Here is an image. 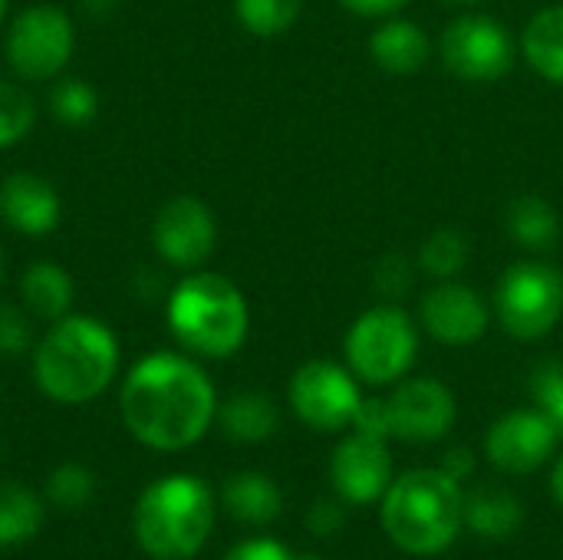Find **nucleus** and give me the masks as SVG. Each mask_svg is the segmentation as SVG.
<instances>
[{"label": "nucleus", "instance_id": "obj_32", "mask_svg": "<svg viewBox=\"0 0 563 560\" xmlns=\"http://www.w3.org/2000/svg\"><path fill=\"white\" fill-rule=\"evenodd\" d=\"M33 347V327L30 317L20 307H0V353L20 356Z\"/></svg>", "mask_w": 563, "mask_h": 560}, {"label": "nucleus", "instance_id": "obj_21", "mask_svg": "<svg viewBox=\"0 0 563 560\" xmlns=\"http://www.w3.org/2000/svg\"><path fill=\"white\" fill-rule=\"evenodd\" d=\"M521 50L538 76L563 86V7H548L525 26Z\"/></svg>", "mask_w": 563, "mask_h": 560}, {"label": "nucleus", "instance_id": "obj_7", "mask_svg": "<svg viewBox=\"0 0 563 560\" xmlns=\"http://www.w3.org/2000/svg\"><path fill=\"white\" fill-rule=\"evenodd\" d=\"M416 327L399 307H373L346 333L350 370L373 386H386L406 376L416 363Z\"/></svg>", "mask_w": 563, "mask_h": 560}, {"label": "nucleus", "instance_id": "obj_17", "mask_svg": "<svg viewBox=\"0 0 563 560\" xmlns=\"http://www.w3.org/2000/svg\"><path fill=\"white\" fill-rule=\"evenodd\" d=\"M429 36L419 23L412 20H389L369 36V53L386 73H416L429 59Z\"/></svg>", "mask_w": 563, "mask_h": 560}, {"label": "nucleus", "instance_id": "obj_30", "mask_svg": "<svg viewBox=\"0 0 563 560\" xmlns=\"http://www.w3.org/2000/svg\"><path fill=\"white\" fill-rule=\"evenodd\" d=\"M531 389L541 403V409L551 416V422L558 426L563 436V363H544L534 370L531 376Z\"/></svg>", "mask_w": 563, "mask_h": 560}, {"label": "nucleus", "instance_id": "obj_22", "mask_svg": "<svg viewBox=\"0 0 563 560\" xmlns=\"http://www.w3.org/2000/svg\"><path fill=\"white\" fill-rule=\"evenodd\" d=\"M508 234L534 254H548L554 251V244L561 241V218L558 211L538 198V195H525L508 208Z\"/></svg>", "mask_w": 563, "mask_h": 560}, {"label": "nucleus", "instance_id": "obj_38", "mask_svg": "<svg viewBox=\"0 0 563 560\" xmlns=\"http://www.w3.org/2000/svg\"><path fill=\"white\" fill-rule=\"evenodd\" d=\"M82 7H86L89 13L102 17V13H112V10L119 7V0H82Z\"/></svg>", "mask_w": 563, "mask_h": 560}, {"label": "nucleus", "instance_id": "obj_6", "mask_svg": "<svg viewBox=\"0 0 563 560\" xmlns=\"http://www.w3.org/2000/svg\"><path fill=\"white\" fill-rule=\"evenodd\" d=\"M495 310L515 340H541L563 314V274L544 261L511 264L495 287Z\"/></svg>", "mask_w": 563, "mask_h": 560}, {"label": "nucleus", "instance_id": "obj_35", "mask_svg": "<svg viewBox=\"0 0 563 560\" xmlns=\"http://www.w3.org/2000/svg\"><path fill=\"white\" fill-rule=\"evenodd\" d=\"M346 10L360 13V17H389L396 13L406 0H340Z\"/></svg>", "mask_w": 563, "mask_h": 560}, {"label": "nucleus", "instance_id": "obj_34", "mask_svg": "<svg viewBox=\"0 0 563 560\" xmlns=\"http://www.w3.org/2000/svg\"><path fill=\"white\" fill-rule=\"evenodd\" d=\"M356 432H366V436H376V439H389V409H386V399H363L360 403V413L353 419Z\"/></svg>", "mask_w": 563, "mask_h": 560}, {"label": "nucleus", "instance_id": "obj_4", "mask_svg": "<svg viewBox=\"0 0 563 560\" xmlns=\"http://www.w3.org/2000/svg\"><path fill=\"white\" fill-rule=\"evenodd\" d=\"M214 528V495L195 475H165L135 502L132 531L155 560L195 558Z\"/></svg>", "mask_w": 563, "mask_h": 560}, {"label": "nucleus", "instance_id": "obj_37", "mask_svg": "<svg viewBox=\"0 0 563 560\" xmlns=\"http://www.w3.org/2000/svg\"><path fill=\"white\" fill-rule=\"evenodd\" d=\"M442 472H445L449 479L462 482V479L472 472V455H468V449H455V452H449V455H445V462H442Z\"/></svg>", "mask_w": 563, "mask_h": 560}, {"label": "nucleus", "instance_id": "obj_12", "mask_svg": "<svg viewBox=\"0 0 563 560\" xmlns=\"http://www.w3.org/2000/svg\"><path fill=\"white\" fill-rule=\"evenodd\" d=\"M558 439L561 432L544 409H515L492 426L485 449L492 465H498L501 472L528 475L551 459Z\"/></svg>", "mask_w": 563, "mask_h": 560}, {"label": "nucleus", "instance_id": "obj_42", "mask_svg": "<svg viewBox=\"0 0 563 560\" xmlns=\"http://www.w3.org/2000/svg\"><path fill=\"white\" fill-rule=\"evenodd\" d=\"M0 277H3V251H0Z\"/></svg>", "mask_w": 563, "mask_h": 560}, {"label": "nucleus", "instance_id": "obj_41", "mask_svg": "<svg viewBox=\"0 0 563 560\" xmlns=\"http://www.w3.org/2000/svg\"><path fill=\"white\" fill-rule=\"evenodd\" d=\"M3 13H7V0H0V20H3Z\"/></svg>", "mask_w": 563, "mask_h": 560}, {"label": "nucleus", "instance_id": "obj_10", "mask_svg": "<svg viewBox=\"0 0 563 560\" xmlns=\"http://www.w3.org/2000/svg\"><path fill=\"white\" fill-rule=\"evenodd\" d=\"M360 403L363 396L356 389V380L336 363H303L290 380V406L317 432H336L353 426Z\"/></svg>", "mask_w": 563, "mask_h": 560}, {"label": "nucleus", "instance_id": "obj_8", "mask_svg": "<svg viewBox=\"0 0 563 560\" xmlns=\"http://www.w3.org/2000/svg\"><path fill=\"white\" fill-rule=\"evenodd\" d=\"M442 63L452 76L465 83L501 79L515 66V40L488 13H465L442 30L439 40Z\"/></svg>", "mask_w": 563, "mask_h": 560}, {"label": "nucleus", "instance_id": "obj_18", "mask_svg": "<svg viewBox=\"0 0 563 560\" xmlns=\"http://www.w3.org/2000/svg\"><path fill=\"white\" fill-rule=\"evenodd\" d=\"M218 419H221V429L228 439L234 442H244V446H254V442H264L277 432V406L271 403V396L264 393H234L221 403L218 409Z\"/></svg>", "mask_w": 563, "mask_h": 560}, {"label": "nucleus", "instance_id": "obj_9", "mask_svg": "<svg viewBox=\"0 0 563 560\" xmlns=\"http://www.w3.org/2000/svg\"><path fill=\"white\" fill-rule=\"evenodd\" d=\"M76 33L59 7H26L7 33V63L20 79H53L73 56Z\"/></svg>", "mask_w": 563, "mask_h": 560}, {"label": "nucleus", "instance_id": "obj_27", "mask_svg": "<svg viewBox=\"0 0 563 560\" xmlns=\"http://www.w3.org/2000/svg\"><path fill=\"white\" fill-rule=\"evenodd\" d=\"M33 122H36L33 96L16 83H0V149L26 139Z\"/></svg>", "mask_w": 563, "mask_h": 560}, {"label": "nucleus", "instance_id": "obj_28", "mask_svg": "<svg viewBox=\"0 0 563 560\" xmlns=\"http://www.w3.org/2000/svg\"><path fill=\"white\" fill-rule=\"evenodd\" d=\"M49 109L66 125H86L89 119H96L99 96H96V89L86 79L69 76V79H59L49 89Z\"/></svg>", "mask_w": 563, "mask_h": 560}, {"label": "nucleus", "instance_id": "obj_25", "mask_svg": "<svg viewBox=\"0 0 563 560\" xmlns=\"http://www.w3.org/2000/svg\"><path fill=\"white\" fill-rule=\"evenodd\" d=\"M468 254H472L468 238L455 228H442V231L426 238V244L419 251V267L439 281H449L468 264Z\"/></svg>", "mask_w": 563, "mask_h": 560}, {"label": "nucleus", "instance_id": "obj_26", "mask_svg": "<svg viewBox=\"0 0 563 560\" xmlns=\"http://www.w3.org/2000/svg\"><path fill=\"white\" fill-rule=\"evenodd\" d=\"M303 0H234L238 20L254 36H280L300 17Z\"/></svg>", "mask_w": 563, "mask_h": 560}, {"label": "nucleus", "instance_id": "obj_24", "mask_svg": "<svg viewBox=\"0 0 563 560\" xmlns=\"http://www.w3.org/2000/svg\"><path fill=\"white\" fill-rule=\"evenodd\" d=\"M521 518H525V512H521L518 498H511L498 485L478 488L475 495L465 498V521L485 538H505V535L518 531Z\"/></svg>", "mask_w": 563, "mask_h": 560}, {"label": "nucleus", "instance_id": "obj_33", "mask_svg": "<svg viewBox=\"0 0 563 560\" xmlns=\"http://www.w3.org/2000/svg\"><path fill=\"white\" fill-rule=\"evenodd\" d=\"M224 560H317L310 554H294L290 548H284L280 541L271 538H257V541H244L234 551H228Z\"/></svg>", "mask_w": 563, "mask_h": 560}, {"label": "nucleus", "instance_id": "obj_23", "mask_svg": "<svg viewBox=\"0 0 563 560\" xmlns=\"http://www.w3.org/2000/svg\"><path fill=\"white\" fill-rule=\"evenodd\" d=\"M43 502L20 482H0V548L26 545L43 528Z\"/></svg>", "mask_w": 563, "mask_h": 560}, {"label": "nucleus", "instance_id": "obj_2", "mask_svg": "<svg viewBox=\"0 0 563 560\" xmlns=\"http://www.w3.org/2000/svg\"><path fill=\"white\" fill-rule=\"evenodd\" d=\"M119 370V343L106 323L86 314L53 320L33 350V380L43 396L63 406L96 399Z\"/></svg>", "mask_w": 563, "mask_h": 560}, {"label": "nucleus", "instance_id": "obj_36", "mask_svg": "<svg viewBox=\"0 0 563 560\" xmlns=\"http://www.w3.org/2000/svg\"><path fill=\"white\" fill-rule=\"evenodd\" d=\"M310 531H317V535H330V531H336L340 528V512L333 508V505H317L313 512H310Z\"/></svg>", "mask_w": 563, "mask_h": 560}, {"label": "nucleus", "instance_id": "obj_15", "mask_svg": "<svg viewBox=\"0 0 563 560\" xmlns=\"http://www.w3.org/2000/svg\"><path fill=\"white\" fill-rule=\"evenodd\" d=\"M422 323L445 347H468L488 330V307L468 284L445 281L422 297Z\"/></svg>", "mask_w": 563, "mask_h": 560}, {"label": "nucleus", "instance_id": "obj_16", "mask_svg": "<svg viewBox=\"0 0 563 560\" xmlns=\"http://www.w3.org/2000/svg\"><path fill=\"white\" fill-rule=\"evenodd\" d=\"M0 218L20 234H49L59 224V195L30 172H13L0 185Z\"/></svg>", "mask_w": 563, "mask_h": 560}, {"label": "nucleus", "instance_id": "obj_19", "mask_svg": "<svg viewBox=\"0 0 563 560\" xmlns=\"http://www.w3.org/2000/svg\"><path fill=\"white\" fill-rule=\"evenodd\" d=\"M20 294L33 317L59 320L73 307V277L53 261H36L20 277Z\"/></svg>", "mask_w": 563, "mask_h": 560}, {"label": "nucleus", "instance_id": "obj_5", "mask_svg": "<svg viewBox=\"0 0 563 560\" xmlns=\"http://www.w3.org/2000/svg\"><path fill=\"white\" fill-rule=\"evenodd\" d=\"M168 327L185 350L224 360L247 337V304L228 277L191 274L168 297Z\"/></svg>", "mask_w": 563, "mask_h": 560}, {"label": "nucleus", "instance_id": "obj_29", "mask_svg": "<svg viewBox=\"0 0 563 560\" xmlns=\"http://www.w3.org/2000/svg\"><path fill=\"white\" fill-rule=\"evenodd\" d=\"M96 495V475L79 462H63L46 475V498L66 512L82 508Z\"/></svg>", "mask_w": 563, "mask_h": 560}, {"label": "nucleus", "instance_id": "obj_1", "mask_svg": "<svg viewBox=\"0 0 563 560\" xmlns=\"http://www.w3.org/2000/svg\"><path fill=\"white\" fill-rule=\"evenodd\" d=\"M119 409L125 429L142 446L155 452H181L208 432L218 416V399L198 363L178 353H152L129 370Z\"/></svg>", "mask_w": 563, "mask_h": 560}, {"label": "nucleus", "instance_id": "obj_14", "mask_svg": "<svg viewBox=\"0 0 563 560\" xmlns=\"http://www.w3.org/2000/svg\"><path fill=\"white\" fill-rule=\"evenodd\" d=\"M333 488L353 502V505H369L389 492V475H393V459L386 449V439L356 432L340 449L333 452Z\"/></svg>", "mask_w": 563, "mask_h": 560}, {"label": "nucleus", "instance_id": "obj_13", "mask_svg": "<svg viewBox=\"0 0 563 560\" xmlns=\"http://www.w3.org/2000/svg\"><path fill=\"white\" fill-rule=\"evenodd\" d=\"M389 432L406 442H435L455 422V399L439 380H409L389 399Z\"/></svg>", "mask_w": 563, "mask_h": 560}, {"label": "nucleus", "instance_id": "obj_40", "mask_svg": "<svg viewBox=\"0 0 563 560\" xmlns=\"http://www.w3.org/2000/svg\"><path fill=\"white\" fill-rule=\"evenodd\" d=\"M445 3H455V7H468V3H478V0H445Z\"/></svg>", "mask_w": 563, "mask_h": 560}, {"label": "nucleus", "instance_id": "obj_3", "mask_svg": "<svg viewBox=\"0 0 563 560\" xmlns=\"http://www.w3.org/2000/svg\"><path fill=\"white\" fill-rule=\"evenodd\" d=\"M465 525V495L442 469L406 472L383 495V528L409 554H442Z\"/></svg>", "mask_w": 563, "mask_h": 560}, {"label": "nucleus", "instance_id": "obj_31", "mask_svg": "<svg viewBox=\"0 0 563 560\" xmlns=\"http://www.w3.org/2000/svg\"><path fill=\"white\" fill-rule=\"evenodd\" d=\"M376 290L389 300H399L406 297V290L412 287L416 281V271H412V261L402 257V254H389L376 264Z\"/></svg>", "mask_w": 563, "mask_h": 560}, {"label": "nucleus", "instance_id": "obj_39", "mask_svg": "<svg viewBox=\"0 0 563 560\" xmlns=\"http://www.w3.org/2000/svg\"><path fill=\"white\" fill-rule=\"evenodd\" d=\"M551 485H554V498L563 505V459L558 462V469H554V482Z\"/></svg>", "mask_w": 563, "mask_h": 560}, {"label": "nucleus", "instance_id": "obj_20", "mask_svg": "<svg viewBox=\"0 0 563 560\" xmlns=\"http://www.w3.org/2000/svg\"><path fill=\"white\" fill-rule=\"evenodd\" d=\"M221 502L224 508L244 521V525H271L280 512H284V498H280V488L257 475V472H241V475H231L224 482V492H221Z\"/></svg>", "mask_w": 563, "mask_h": 560}, {"label": "nucleus", "instance_id": "obj_11", "mask_svg": "<svg viewBox=\"0 0 563 560\" xmlns=\"http://www.w3.org/2000/svg\"><path fill=\"white\" fill-rule=\"evenodd\" d=\"M218 241L214 215L198 198H172L158 208L152 224V244L172 267H198L211 257Z\"/></svg>", "mask_w": 563, "mask_h": 560}]
</instances>
